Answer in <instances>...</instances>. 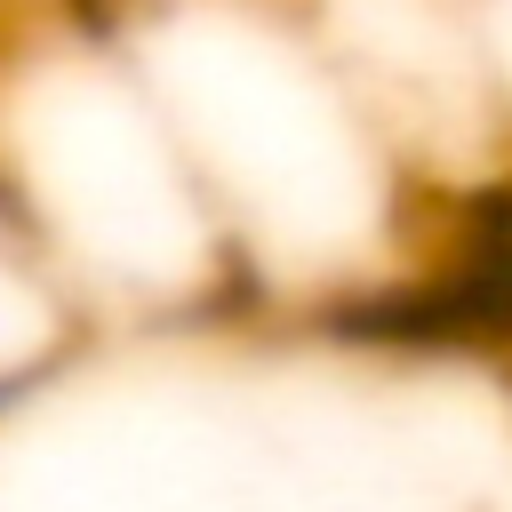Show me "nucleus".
<instances>
[{
    "label": "nucleus",
    "mask_w": 512,
    "mask_h": 512,
    "mask_svg": "<svg viewBox=\"0 0 512 512\" xmlns=\"http://www.w3.org/2000/svg\"><path fill=\"white\" fill-rule=\"evenodd\" d=\"M80 328H88L80 288L48 256V240L24 216V200L0 184V416H16L72 360Z\"/></svg>",
    "instance_id": "nucleus-1"
}]
</instances>
